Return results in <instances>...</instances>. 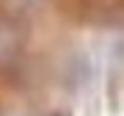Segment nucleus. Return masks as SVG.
Here are the masks:
<instances>
[{
  "label": "nucleus",
  "mask_w": 124,
  "mask_h": 116,
  "mask_svg": "<svg viewBox=\"0 0 124 116\" xmlns=\"http://www.w3.org/2000/svg\"><path fill=\"white\" fill-rule=\"evenodd\" d=\"M19 47H22V39L14 31L11 25H0V66L11 64L14 58L19 55Z\"/></svg>",
  "instance_id": "nucleus-1"
}]
</instances>
